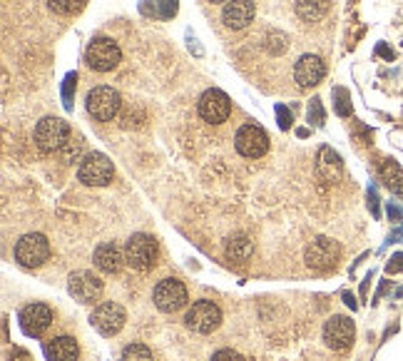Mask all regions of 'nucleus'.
<instances>
[{"label":"nucleus","mask_w":403,"mask_h":361,"mask_svg":"<svg viewBox=\"0 0 403 361\" xmlns=\"http://www.w3.org/2000/svg\"><path fill=\"white\" fill-rule=\"evenodd\" d=\"M339 257H341L339 242L329 240V237H316L304 252L306 267L314 269V272H329V269H334Z\"/></svg>","instance_id":"nucleus-4"},{"label":"nucleus","mask_w":403,"mask_h":361,"mask_svg":"<svg viewBox=\"0 0 403 361\" xmlns=\"http://www.w3.org/2000/svg\"><path fill=\"white\" fill-rule=\"evenodd\" d=\"M234 147L241 157H249V160H256V157L266 155L269 150V137L261 130L256 122H246L236 130L234 135Z\"/></svg>","instance_id":"nucleus-8"},{"label":"nucleus","mask_w":403,"mask_h":361,"mask_svg":"<svg viewBox=\"0 0 403 361\" xmlns=\"http://www.w3.org/2000/svg\"><path fill=\"white\" fill-rule=\"evenodd\" d=\"M389 217H391V220H403V210H401V207H396V205H389Z\"/></svg>","instance_id":"nucleus-36"},{"label":"nucleus","mask_w":403,"mask_h":361,"mask_svg":"<svg viewBox=\"0 0 403 361\" xmlns=\"http://www.w3.org/2000/svg\"><path fill=\"white\" fill-rule=\"evenodd\" d=\"M35 145L40 147L43 152H55V150H63V145L70 140V127L65 120L60 118H43L35 125Z\"/></svg>","instance_id":"nucleus-3"},{"label":"nucleus","mask_w":403,"mask_h":361,"mask_svg":"<svg viewBox=\"0 0 403 361\" xmlns=\"http://www.w3.org/2000/svg\"><path fill=\"white\" fill-rule=\"evenodd\" d=\"M316 172L324 182H339L341 172H344L339 152H334L331 147H321L319 155H316Z\"/></svg>","instance_id":"nucleus-19"},{"label":"nucleus","mask_w":403,"mask_h":361,"mask_svg":"<svg viewBox=\"0 0 403 361\" xmlns=\"http://www.w3.org/2000/svg\"><path fill=\"white\" fill-rule=\"evenodd\" d=\"M229 113H231V103L229 98H226V93H221V90L211 88L199 98V115L202 120L209 122V125L224 122L229 118Z\"/></svg>","instance_id":"nucleus-15"},{"label":"nucleus","mask_w":403,"mask_h":361,"mask_svg":"<svg viewBox=\"0 0 403 361\" xmlns=\"http://www.w3.org/2000/svg\"><path fill=\"white\" fill-rule=\"evenodd\" d=\"M396 297H403V289H399V292H396Z\"/></svg>","instance_id":"nucleus-40"},{"label":"nucleus","mask_w":403,"mask_h":361,"mask_svg":"<svg viewBox=\"0 0 403 361\" xmlns=\"http://www.w3.org/2000/svg\"><path fill=\"white\" fill-rule=\"evenodd\" d=\"M386 272H389V274L403 272V252H399V254H394V257H391V262L386 264Z\"/></svg>","instance_id":"nucleus-32"},{"label":"nucleus","mask_w":403,"mask_h":361,"mask_svg":"<svg viewBox=\"0 0 403 361\" xmlns=\"http://www.w3.org/2000/svg\"><path fill=\"white\" fill-rule=\"evenodd\" d=\"M75 80H78V75L70 73L63 83V100H65V108L68 110H70V100H73V93H75Z\"/></svg>","instance_id":"nucleus-29"},{"label":"nucleus","mask_w":403,"mask_h":361,"mask_svg":"<svg viewBox=\"0 0 403 361\" xmlns=\"http://www.w3.org/2000/svg\"><path fill=\"white\" fill-rule=\"evenodd\" d=\"M326 75V65L319 55H304L299 58L294 68V80L299 83V88H314L321 83V78Z\"/></svg>","instance_id":"nucleus-16"},{"label":"nucleus","mask_w":403,"mask_h":361,"mask_svg":"<svg viewBox=\"0 0 403 361\" xmlns=\"http://www.w3.org/2000/svg\"><path fill=\"white\" fill-rule=\"evenodd\" d=\"M68 289L80 304H93L100 299L105 284L98 274L88 272V269H80V272H73L68 279Z\"/></svg>","instance_id":"nucleus-11"},{"label":"nucleus","mask_w":403,"mask_h":361,"mask_svg":"<svg viewBox=\"0 0 403 361\" xmlns=\"http://www.w3.org/2000/svg\"><path fill=\"white\" fill-rule=\"evenodd\" d=\"M80 152H83V142H80V137H70V140L63 145V150H60V155H63L65 162H78Z\"/></svg>","instance_id":"nucleus-25"},{"label":"nucleus","mask_w":403,"mask_h":361,"mask_svg":"<svg viewBox=\"0 0 403 361\" xmlns=\"http://www.w3.org/2000/svg\"><path fill=\"white\" fill-rule=\"evenodd\" d=\"M155 307L164 314L179 312L187 304V287L179 279H162L152 292Z\"/></svg>","instance_id":"nucleus-10"},{"label":"nucleus","mask_w":403,"mask_h":361,"mask_svg":"<svg viewBox=\"0 0 403 361\" xmlns=\"http://www.w3.org/2000/svg\"><path fill=\"white\" fill-rule=\"evenodd\" d=\"M266 48H269L274 55L284 53V50H286V35H281V33H271V35H269V45H266Z\"/></svg>","instance_id":"nucleus-28"},{"label":"nucleus","mask_w":403,"mask_h":361,"mask_svg":"<svg viewBox=\"0 0 403 361\" xmlns=\"http://www.w3.org/2000/svg\"><path fill=\"white\" fill-rule=\"evenodd\" d=\"M211 361H244L236 352H231V349H219V352L211 357Z\"/></svg>","instance_id":"nucleus-31"},{"label":"nucleus","mask_w":403,"mask_h":361,"mask_svg":"<svg viewBox=\"0 0 403 361\" xmlns=\"http://www.w3.org/2000/svg\"><path fill=\"white\" fill-rule=\"evenodd\" d=\"M50 10L58 15H75L83 10L85 0H48Z\"/></svg>","instance_id":"nucleus-23"},{"label":"nucleus","mask_w":403,"mask_h":361,"mask_svg":"<svg viewBox=\"0 0 403 361\" xmlns=\"http://www.w3.org/2000/svg\"><path fill=\"white\" fill-rule=\"evenodd\" d=\"M125 319L127 317H125V309L120 307V304L105 302L95 309L93 317H90V322H93V327L98 329L103 337H115V334L125 327Z\"/></svg>","instance_id":"nucleus-13"},{"label":"nucleus","mask_w":403,"mask_h":361,"mask_svg":"<svg viewBox=\"0 0 403 361\" xmlns=\"http://www.w3.org/2000/svg\"><path fill=\"white\" fill-rule=\"evenodd\" d=\"M251 254H254V242H251L249 237L234 235L229 242H226V259H229V262L241 264V262H246Z\"/></svg>","instance_id":"nucleus-22"},{"label":"nucleus","mask_w":403,"mask_h":361,"mask_svg":"<svg viewBox=\"0 0 403 361\" xmlns=\"http://www.w3.org/2000/svg\"><path fill=\"white\" fill-rule=\"evenodd\" d=\"M209 3H229V0H209Z\"/></svg>","instance_id":"nucleus-39"},{"label":"nucleus","mask_w":403,"mask_h":361,"mask_svg":"<svg viewBox=\"0 0 403 361\" xmlns=\"http://www.w3.org/2000/svg\"><path fill=\"white\" fill-rule=\"evenodd\" d=\"M369 207L374 217H379V195H376V190H369Z\"/></svg>","instance_id":"nucleus-35"},{"label":"nucleus","mask_w":403,"mask_h":361,"mask_svg":"<svg viewBox=\"0 0 403 361\" xmlns=\"http://www.w3.org/2000/svg\"><path fill=\"white\" fill-rule=\"evenodd\" d=\"M331 0H296V15L306 23H316L329 13Z\"/></svg>","instance_id":"nucleus-21"},{"label":"nucleus","mask_w":403,"mask_h":361,"mask_svg":"<svg viewBox=\"0 0 403 361\" xmlns=\"http://www.w3.org/2000/svg\"><path fill=\"white\" fill-rule=\"evenodd\" d=\"M45 354L50 361H78L80 347L73 337H55L53 342L45 344Z\"/></svg>","instance_id":"nucleus-20"},{"label":"nucleus","mask_w":403,"mask_h":361,"mask_svg":"<svg viewBox=\"0 0 403 361\" xmlns=\"http://www.w3.org/2000/svg\"><path fill=\"white\" fill-rule=\"evenodd\" d=\"M356 327L349 317H331L324 324V342L334 352H346V349L354 344Z\"/></svg>","instance_id":"nucleus-12"},{"label":"nucleus","mask_w":403,"mask_h":361,"mask_svg":"<svg viewBox=\"0 0 403 361\" xmlns=\"http://www.w3.org/2000/svg\"><path fill=\"white\" fill-rule=\"evenodd\" d=\"M376 53H379L381 58H386V60H394V53H391V50L386 48V45H379V48H376Z\"/></svg>","instance_id":"nucleus-37"},{"label":"nucleus","mask_w":403,"mask_h":361,"mask_svg":"<svg viewBox=\"0 0 403 361\" xmlns=\"http://www.w3.org/2000/svg\"><path fill=\"white\" fill-rule=\"evenodd\" d=\"M184 324L197 334H211L221 324V309L209 299H199L184 314Z\"/></svg>","instance_id":"nucleus-6"},{"label":"nucleus","mask_w":403,"mask_h":361,"mask_svg":"<svg viewBox=\"0 0 403 361\" xmlns=\"http://www.w3.org/2000/svg\"><path fill=\"white\" fill-rule=\"evenodd\" d=\"M88 65L98 73H110L120 65L122 60V53H120V45L110 38H95L93 43L88 45Z\"/></svg>","instance_id":"nucleus-7"},{"label":"nucleus","mask_w":403,"mask_h":361,"mask_svg":"<svg viewBox=\"0 0 403 361\" xmlns=\"http://www.w3.org/2000/svg\"><path fill=\"white\" fill-rule=\"evenodd\" d=\"M8 361H33V357H30V352H25V349L15 347L13 352H10Z\"/></svg>","instance_id":"nucleus-34"},{"label":"nucleus","mask_w":403,"mask_h":361,"mask_svg":"<svg viewBox=\"0 0 403 361\" xmlns=\"http://www.w3.org/2000/svg\"><path fill=\"white\" fill-rule=\"evenodd\" d=\"M122 108V100H120V93L108 85H100V88H93L88 95V113L93 115L95 120L100 122H110L115 115Z\"/></svg>","instance_id":"nucleus-9"},{"label":"nucleus","mask_w":403,"mask_h":361,"mask_svg":"<svg viewBox=\"0 0 403 361\" xmlns=\"http://www.w3.org/2000/svg\"><path fill=\"white\" fill-rule=\"evenodd\" d=\"M125 259L137 272H150L157 264V242L145 232H137L125 244Z\"/></svg>","instance_id":"nucleus-1"},{"label":"nucleus","mask_w":403,"mask_h":361,"mask_svg":"<svg viewBox=\"0 0 403 361\" xmlns=\"http://www.w3.org/2000/svg\"><path fill=\"white\" fill-rule=\"evenodd\" d=\"M341 297H344V302L349 304L351 309H356V307H359V304H356V299H354V294H351V292H344V294H341Z\"/></svg>","instance_id":"nucleus-38"},{"label":"nucleus","mask_w":403,"mask_h":361,"mask_svg":"<svg viewBox=\"0 0 403 361\" xmlns=\"http://www.w3.org/2000/svg\"><path fill=\"white\" fill-rule=\"evenodd\" d=\"M334 98H336V105H334L336 113H339V115H349L351 113V95L346 93L344 88H336L334 90Z\"/></svg>","instance_id":"nucleus-26"},{"label":"nucleus","mask_w":403,"mask_h":361,"mask_svg":"<svg viewBox=\"0 0 403 361\" xmlns=\"http://www.w3.org/2000/svg\"><path fill=\"white\" fill-rule=\"evenodd\" d=\"M324 120H326V115H324V108H321V100L314 98L309 105V122H314V125L321 127L324 125Z\"/></svg>","instance_id":"nucleus-27"},{"label":"nucleus","mask_w":403,"mask_h":361,"mask_svg":"<svg viewBox=\"0 0 403 361\" xmlns=\"http://www.w3.org/2000/svg\"><path fill=\"white\" fill-rule=\"evenodd\" d=\"M112 175H115V167L110 162L108 155L103 152H88L80 162V170H78V180L83 185H90V187H105L112 182Z\"/></svg>","instance_id":"nucleus-2"},{"label":"nucleus","mask_w":403,"mask_h":361,"mask_svg":"<svg viewBox=\"0 0 403 361\" xmlns=\"http://www.w3.org/2000/svg\"><path fill=\"white\" fill-rule=\"evenodd\" d=\"M93 262H95V267H98L100 272L117 274L120 269H122V264H127V259H125V252L117 247V244H115V242H105V244H100V247L95 249Z\"/></svg>","instance_id":"nucleus-18"},{"label":"nucleus","mask_w":403,"mask_h":361,"mask_svg":"<svg viewBox=\"0 0 403 361\" xmlns=\"http://www.w3.org/2000/svg\"><path fill=\"white\" fill-rule=\"evenodd\" d=\"M162 18H172L177 13V0H162Z\"/></svg>","instance_id":"nucleus-33"},{"label":"nucleus","mask_w":403,"mask_h":361,"mask_svg":"<svg viewBox=\"0 0 403 361\" xmlns=\"http://www.w3.org/2000/svg\"><path fill=\"white\" fill-rule=\"evenodd\" d=\"M254 20V3L251 0H229L221 10V23L231 30H241Z\"/></svg>","instance_id":"nucleus-17"},{"label":"nucleus","mask_w":403,"mask_h":361,"mask_svg":"<svg viewBox=\"0 0 403 361\" xmlns=\"http://www.w3.org/2000/svg\"><path fill=\"white\" fill-rule=\"evenodd\" d=\"M50 257V242L45 240V235L40 232H30V235H23L15 244V259H18L23 267L35 269L40 264H45Z\"/></svg>","instance_id":"nucleus-5"},{"label":"nucleus","mask_w":403,"mask_h":361,"mask_svg":"<svg viewBox=\"0 0 403 361\" xmlns=\"http://www.w3.org/2000/svg\"><path fill=\"white\" fill-rule=\"evenodd\" d=\"M276 118H279V127L281 130H289L291 122H294V118H291L289 108H284V105H276Z\"/></svg>","instance_id":"nucleus-30"},{"label":"nucleus","mask_w":403,"mask_h":361,"mask_svg":"<svg viewBox=\"0 0 403 361\" xmlns=\"http://www.w3.org/2000/svg\"><path fill=\"white\" fill-rule=\"evenodd\" d=\"M122 361H152V352L145 344H130L122 349Z\"/></svg>","instance_id":"nucleus-24"},{"label":"nucleus","mask_w":403,"mask_h":361,"mask_svg":"<svg viewBox=\"0 0 403 361\" xmlns=\"http://www.w3.org/2000/svg\"><path fill=\"white\" fill-rule=\"evenodd\" d=\"M18 322H20V329H23L28 337H40V334L53 324V309H50L48 304L33 302L20 309Z\"/></svg>","instance_id":"nucleus-14"}]
</instances>
